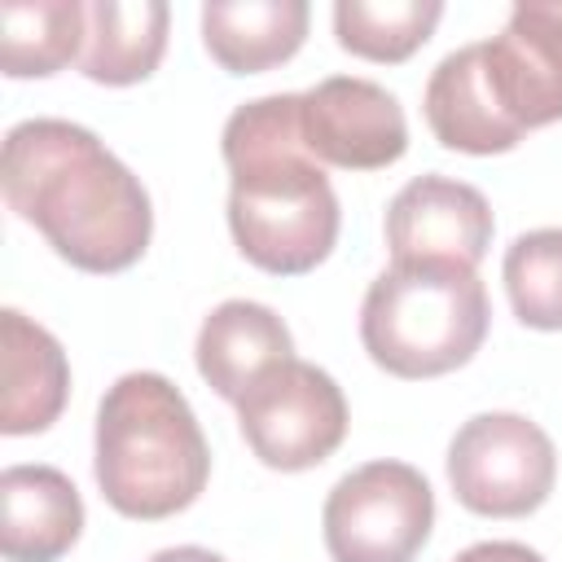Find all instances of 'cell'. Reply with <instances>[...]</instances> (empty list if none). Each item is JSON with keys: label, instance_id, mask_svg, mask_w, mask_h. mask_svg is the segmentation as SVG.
<instances>
[{"label": "cell", "instance_id": "8", "mask_svg": "<svg viewBox=\"0 0 562 562\" xmlns=\"http://www.w3.org/2000/svg\"><path fill=\"white\" fill-rule=\"evenodd\" d=\"M303 145L342 171H382L408 149V119L395 92L360 75H329L299 92Z\"/></svg>", "mask_w": 562, "mask_h": 562}, {"label": "cell", "instance_id": "17", "mask_svg": "<svg viewBox=\"0 0 562 562\" xmlns=\"http://www.w3.org/2000/svg\"><path fill=\"white\" fill-rule=\"evenodd\" d=\"M88 4L79 0H4L0 66L9 79H44L83 57Z\"/></svg>", "mask_w": 562, "mask_h": 562}, {"label": "cell", "instance_id": "15", "mask_svg": "<svg viewBox=\"0 0 562 562\" xmlns=\"http://www.w3.org/2000/svg\"><path fill=\"white\" fill-rule=\"evenodd\" d=\"M307 22V0H206L202 44L228 75H259L303 48Z\"/></svg>", "mask_w": 562, "mask_h": 562}, {"label": "cell", "instance_id": "11", "mask_svg": "<svg viewBox=\"0 0 562 562\" xmlns=\"http://www.w3.org/2000/svg\"><path fill=\"white\" fill-rule=\"evenodd\" d=\"M193 360L206 386L220 400L237 404L268 369L294 360V338H290V325L268 303L224 299L220 307L206 312L193 342Z\"/></svg>", "mask_w": 562, "mask_h": 562}, {"label": "cell", "instance_id": "3", "mask_svg": "<svg viewBox=\"0 0 562 562\" xmlns=\"http://www.w3.org/2000/svg\"><path fill=\"white\" fill-rule=\"evenodd\" d=\"M92 474L110 509L140 522L171 518L202 496L211 448L171 378L136 369L101 395Z\"/></svg>", "mask_w": 562, "mask_h": 562}, {"label": "cell", "instance_id": "2", "mask_svg": "<svg viewBox=\"0 0 562 562\" xmlns=\"http://www.w3.org/2000/svg\"><path fill=\"white\" fill-rule=\"evenodd\" d=\"M228 162V233L237 250L272 272L303 277L338 241V193L303 145L299 92H272L237 105L220 136Z\"/></svg>", "mask_w": 562, "mask_h": 562}, {"label": "cell", "instance_id": "7", "mask_svg": "<svg viewBox=\"0 0 562 562\" xmlns=\"http://www.w3.org/2000/svg\"><path fill=\"white\" fill-rule=\"evenodd\" d=\"M237 426L268 470L299 474L334 457L347 439V395L325 369L285 360L237 400Z\"/></svg>", "mask_w": 562, "mask_h": 562}, {"label": "cell", "instance_id": "4", "mask_svg": "<svg viewBox=\"0 0 562 562\" xmlns=\"http://www.w3.org/2000/svg\"><path fill=\"white\" fill-rule=\"evenodd\" d=\"M492 325L479 268L443 259H391L360 303V342L391 378H443L474 360Z\"/></svg>", "mask_w": 562, "mask_h": 562}, {"label": "cell", "instance_id": "13", "mask_svg": "<svg viewBox=\"0 0 562 562\" xmlns=\"http://www.w3.org/2000/svg\"><path fill=\"white\" fill-rule=\"evenodd\" d=\"M79 536L83 501L57 465H9L0 474V553L9 562H57Z\"/></svg>", "mask_w": 562, "mask_h": 562}, {"label": "cell", "instance_id": "12", "mask_svg": "<svg viewBox=\"0 0 562 562\" xmlns=\"http://www.w3.org/2000/svg\"><path fill=\"white\" fill-rule=\"evenodd\" d=\"M422 110L426 123L435 132V140L443 149L457 154H509L522 132L505 119L492 83H487V66H483V40L452 48L426 79L422 92Z\"/></svg>", "mask_w": 562, "mask_h": 562}, {"label": "cell", "instance_id": "20", "mask_svg": "<svg viewBox=\"0 0 562 562\" xmlns=\"http://www.w3.org/2000/svg\"><path fill=\"white\" fill-rule=\"evenodd\" d=\"M452 562H544V558L522 540H479V544L461 549Z\"/></svg>", "mask_w": 562, "mask_h": 562}, {"label": "cell", "instance_id": "5", "mask_svg": "<svg viewBox=\"0 0 562 562\" xmlns=\"http://www.w3.org/2000/svg\"><path fill=\"white\" fill-rule=\"evenodd\" d=\"M435 527V492L408 461H364L342 474L321 509L334 562H413Z\"/></svg>", "mask_w": 562, "mask_h": 562}, {"label": "cell", "instance_id": "9", "mask_svg": "<svg viewBox=\"0 0 562 562\" xmlns=\"http://www.w3.org/2000/svg\"><path fill=\"white\" fill-rule=\"evenodd\" d=\"M487 83L518 132L562 119V4L518 0L501 35L483 40Z\"/></svg>", "mask_w": 562, "mask_h": 562}, {"label": "cell", "instance_id": "21", "mask_svg": "<svg viewBox=\"0 0 562 562\" xmlns=\"http://www.w3.org/2000/svg\"><path fill=\"white\" fill-rule=\"evenodd\" d=\"M149 562H228V558L202 544H171V549H158Z\"/></svg>", "mask_w": 562, "mask_h": 562}, {"label": "cell", "instance_id": "10", "mask_svg": "<svg viewBox=\"0 0 562 562\" xmlns=\"http://www.w3.org/2000/svg\"><path fill=\"white\" fill-rule=\"evenodd\" d=\"M492 206L487 198L452 176H417L408 180L382 220L391 259H443L479 268V259L492 246Z\"/></svg>", "mask_w": 562, "mask_h": 562}, {"label": "cell", "instance_id": "14", "mask_svg": "<svg viewBox=\"0 0 562 562\" xmlns=\"http://www.w3.org/2000/svg\"><path fill=\"white\" fill-rule=\"evenodd\" d=\"M0 342H4L0 430L9 439L40 435L61 417L70 400V360L61 342L18 307L0 312Z\"/></svg>", "mask_w": 562, "mask_h": 562}, {"label": "cell", "instance_id": "6", "mask_svg": "<svg viewBox=\"0 0 562 562\" xmlns=\"http://www.w3.org/2000/svg\"><path fill=\"white\" fill-rule=\"evenodd\" d=\"M448 483L470 514L527 518L558 483V448L522 413H474L448 443Z\"/></svg>", "mask_w": 562, "mask_h": 562}, {"label": "cell", "instance_id": "18", "mask_svg": "<svg viewBox=\"0 0 562 562\" xmlns=\"http://www.w3.org/2000/svg\"><path fill=\"white\" fill-rule=\"evenodd\" d=\"M439 0H338L334 4V35L338 48L364 61H408L430 31L439 26Z\"/></svg>", "mask_w": 562, "mask_h": 562}, {"label": "cell", "instance_id": "19", "mask_svg": "<svg viewBox=\"0 0 562 562\" xmlns=\"http://www.w3.org/2000/svg\"><path fill=\"white\" fill-rule=\"evenodd\" d=\"M514 316L527 329H562V228L518 233L501 263Z\"/></svg>", "mask_w": 562, "mask_h": 562}, {"label": "cell", "instance_id": "16", "mask_svg": "<svg viewBox=\"0 0 562 562\" xmlns=\"http://www.w3.org/2000/svg\"><path fill=\"white\" fill-rule=\"evenodd\" d=\"M167 26H171V9L162 0H140V4L92 0L79 70L105 88L140 83L158 70L167 53Z\"/></svg>", "mask_w": 562, "mask_h": 562}, {"label": "cell", "instance_id": "1", "mask_svg": "<svg viewBox=\"0 0 562 562\" xmlns=\"http://www.w3.org/2000/svg\"><path fill=\"white\" fill-rule=\"evenodd\" d=\"M0 189L18 220L79 272H123L154 237V206L97 132L70 119H22L4 136Z\"/></svg>", "mask_w": 562, "mask_h": 562}]
</instances>
